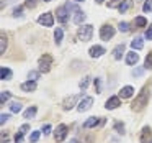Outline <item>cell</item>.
<instances>
[{
	"mask_svg": "<svg viewBox=\"0 0 152 143\" xmlns=\"http://www.w3.org/2000/svg\"><path fill=\"white\" fill-rule=\"evenodd\" d=\"M149 96H151V92L144 87V89L141 90V94H139V96L134 99V102H132V110L139 112V110L144 109V107L147 105V102H149Z\"/></svg>",
	"mask_w": 152,
	"mask_h": 143,
	"instance_id": "obj_1",
	"label": "cell"
},
{
	"mask_svg": "<svg viewBox=\"0 0 152 143\" xmlns=\"http://www.w3.org/2000/svg\"><path fill=\"white\" fill-rule=\"evenodd\" d=\"M92 35H93V27L92 25H83V27L79 30V40L80 41H88V40H92Z\"/></svg>",
	"mask_w": 152,
	"mask_h": 143,
	"instance_id": "obj_2",
	"label": "cell"
},
{
	"mask_svg": "<svg viewBox=\"0 0 152 143\" xmlns=\"http://www.w3.org/2000/svg\"><path fill=\"white\" fill-rule=\"evenodd\" d=\"M92 105H93V97L87 96V97H83V99L77 104V110H79V112H87Z\"/></svg>",
	"mask_w": 152,
	"mask_h": 143,
	"instance_id": "obj_3",
	"label": "cell"
},
{
	"mask_svg": "<svg viewBox=\"0 0 152 143\" xmlns=\"http://www.w3.org/2000/svg\"><path fill=\"white\" fill-rule=\"evenodd\" d=\"M113 35H115V28L110 27V25H105V27H102V30H100V38H102L103 41L111 40Z\"/></svg>",
	"mask_w": 152,
	"mask_h": 143,
	"instance_id": "obj_4",
	"label": "cell"
},
{
	"mask_svg": "<svg viewBox=\"0 0 152 143\" xmlns=\"http://www.w3.org/2000/svg\"><path fill=\"white\" fill-rule=\"evenodd\" d=\"M51 63H53L51 56H48V54L41 56L39 58V71H41V73H48V71L51 69Z\"/></svg>",
	"mask_w": 152,
	"mask_h": 143,
	"instance_id": "obj_5",
	"label": "cell"
},
{
	"mask_svg": "<svg viewBox=\"0 0 152 143\" xmlns=\"http://www.w3.org/2000/svg\"><path fill=\"white\" fill-rule=\"evenodd\" d=\"M38 23L43 25V27H53V23H54L53 13H43L39 18H38Z\"/></svg>",
	"mask_w": 152,
	"mask_h": 143,
	"instance_id": "obj_6",
	"label": "cell"
},
{
	"mask_svg": "<svg viewBox=\"0 0 152 143\" xmlns=\"http://www.w3.org/2000/svg\"><path fill=\"white\" fill-rule=\"evenodd\" d=\"M66 135H67V127L64 125V123H61V125L56 128V135H54V138H56L57 143H61V142H64Z\"/></svg>",
	"mask_w": 152,
	"mask_h": 143,
	"instance_id": "obj_7",
	"label": "cell"
},
{
	"mask_svg": "<svg viewBox=\"0 0 152 143\" xmlns=\"http://www.w3.org/2000/svg\"><path fill=\"white\" fill-rule=\"evenodd\" d=\"M56 17H57V20H59L61 23H66V21L69 20V10H67V7H59L57 8Z\"/></svg>",
	"mask_w": 152,
	"mask_h": 143,
	"instance_id": "obj_8",
	"label": "cell"
},
{
	"mask_svg": "<svg viewBox=\"0 0 152 143\" xmlns=\"http://www.w3.org/2000/svg\"><path fill=\"white\" fill-rule=\"evenodd\" d=\"M121 104V100H119V97H116V96H113V97H110L108 100H106V104H105V107L108 110H113V109H116V107Z\"/></svg>",
	"mask_w": 152,
	"mask_h": 143,
	"instance_id": "obj_9",
	"label": "cell"
},
{
	"mask_svg": "<svg viewBox=\"0 0 152 143\" xmlns=\"http://www.w3.org/2000/svg\"><path fill=\"white\" fill-rule=\"evenodd\" d=\"M79 97H80V96H70L69 99L64 100V110H70V109H74V105L77 104Z\"/></svg>",
	"mask_w": 152,
	"mask_h": 143,
	"instance_id": "obj_10",
	"label": "cell"
},
{
	"mask_svg": "<svg viewBox=\"0 0 152 143\" xmlns=\"http://www.w3.org/2000/svg\"><path fill=\"white\" fill-rule=\"evenodd\" d=\"M103 53H105V48H103V46H92L88 50V54L92 58H100Z\"/></svg>",
	"mask_w": 152,
	"mask_h": 143,
	"instance_id": "obj_11",
	"label": "cell"
},
{
	"mask_svg": "<svg viewBox=\"0 0 152 143\" xmlns=\"http://www.w3.org/2000/svg\"><path fill=\"white\" fill-rule=\"evenodd\" d=\"M21 90H25V92L36 90V81H26V82H23L21 84Z\"/></svg>",
	"mask_w": 152,
	"mask_h": 143,
	"instance_id": "obj_12",
	"label": "cell"
},
{
	"mask_svg": "<svg viewBox=\"0 0 152 143\" xmlns=\"http://www.w3.org/2000/svg\"><path fill=\"white\" fill-rule=\"evenodd\" d=\"M142 46H144V40H142V36H136L134 40L131 41V48L132 50H142Z\"/></svg>",
	"mask_w": 152,
	"mask_h": 143,
	"instance_id": "obj_13",
	"label": "cell"
},
{
	"mask_svg": "<svg viewBox=\"0 0 152 143\" xmlns=\"http://www.w3.org/2000/svg\"><path fill=\"white\" fill-rule=\"evenodd\" d=\"M137 61H139V56H137V53H134V50H132V53H128V56H126V63H128L129 66H134Z\"/></svg>",
	"mask_w": 152,
	"mask_h": 143,
	"instance_id": "obj_14",
	"label": "cell"
},
{
	"mask_svg": "<svg viewBox=\"0 0 152 143\" xmlns=\"http://www.w3.org/2000/svg\"><path fill=\"white\" fill-rule=\"evenodd\" d=\"M132 94H134V87H131V86H124L121 89V97L123 99H129V97H132Z\"/></svg>",
	"mask_w": 152,
	"mask_h": 143,
	"instance_id": "obj_15",
	"label": "cell"
},
{
	"mask_svg": "<svg viewBox=\"0 0 152 143\" xmlns=\"http://www.w3.org/2000/svg\"><path fill=\"white\" fill-rule=\"evenodd\" d=\"M123 53H124V44H118V46L113 50V58L115 59H121V56H123Z\"/></svg>",
	"mask_w": 152,
	"mask_h": 143,
	"instance_id": "obj_16",
	"label": "cell"
},
{
	"mask_svg": "<svg viewBox=\"0 0 152 143\" xmlns=\"http://www.w3.org/2000/svg\"><path fill=\"white\" fill-rule=\"evenodd\" d=\"M98 123H100L98 117H90L88 120H85V123H83V127H85V128H92V127H96Z\"/></svg>",
	"mask_w": 152,
	"mask_h": 143,
	"instance_id": "obj_17",
	"label": "cell"
},
{
	"mask_svg": "<svg viewBox=\"0 0 152 143\" xmlns=\"http://www.w3.org/2000/svg\"><path fill=\"white\" fill-rule=\"evenodd\" d=\"M82 21H85V13H83V12H80V10H77L75 12V17H74V23L80 25Z\"/></svg>",
	"mask_w": 152,
	"mask_h": 143,
	"instance_id": "obj_18",
	"label": "cell"
},
{
	"mask_svg": "<svg viewBox=\"0 0 152 143\" xmlns=\"http://www.w3.org/2000/svg\"><path fill=\"white\" fill-rule=\"evenodd\" d=\"M0 77H2V81H8L12 77V71L8 69V67H2V71H0Z\"/></svg>",
	"mask_w": 152,
	"mask_h": 143,
	"instance_id": "obj_19",
	"label": "cell"
},
{
	"mask_svg": "<svg viewBox=\"0 0 152 143\" xmlns=\"http://www.w3.org/2000/svg\"><path fill=\"white\" fill-rule=\"evenodd\" d=\"M62 36H64V31L61 30V28H57V30L54 31V41H56V44H61V41H62Z\"/></svg>",
	"mask_w": 152,
	"mask_h": 143,
	"instance_id": "obj_20",
	"label": "cell"
},
{
	"mask_svg": "<svg viewBox=\"0 0 152 143\" xmlns=\"http://www.w3.org/2000/svg\"><path fill=\"white\" fill-rule=\"evenodd\" d=\"M34 115H36V107H30V109H28L26 112L23 113V117H25V119H26V120L33 119Z\"/></svg>",
	"mask_w": 152,
	"mask_h": 143,
	"instance_id": "obj_21",
	"label": "cell"
},
{
	"mask_svg": "<svg viewBox=\"0 0 152 143\" xmlns=\"http://www.w3.org/2000/svg\"><path fill=\"white\" fill-rule=\"evenodd\" d=\"M134 25H136V27H139V28H142V27H147V20H145L144 17H136V20H134Z\"/></svg>",
	"mask_w": 152,
	"mask_h": 143,
	"instance_id": "obj_22",
	"label": "cell"
},
{
	"mask_svg": "<svg viewBox=\"0 0 152 143\" xmlns=\"http://www.w3.org/2000/svg\"><path fill=\"white\" fill-rule=\"evenodd\" d=\"M5 50H7V36L2 33V36H0V53L4 54Z\"/></svg>",
	"mask_w": 152,
	"mask_h": 143,
	"instance_id": "obj_23",
	"label": "cell"
},
{
	"mask_svg": "<svg viewBox=\"0 0 152 143\" xmlns=\"http://www.w3.org/2000/svg\"><path fill=\"white\" fill-rule=\"evenodd\" d=\"M129 7H131V0H123V4L119 5V13H124Z\"/></svg>",
	"mask_w": 152,
	"mask_h": 143,
	"instance_id": "obj_24",
	"label": "cell"
},
{
	"mask_svg": "<svg viewBox=\"0 0 152 143\" xmlns=\"http://www.w3.org/2000/svg\"><path fill=\"white\" fill-rule=\"evenodd\" d=\"M10 110H12L13 113H18V112L21 110V104H20V102H12V104H10Z\"/></svg>",
	"mask_w": 152,
	"mask_h": 143,
	"instance_id": "obj_25",
	"label": "cell"
},
{
	"mask_svg": "<svg viewBox=\"0 0 152 143\" xmlns=\"http://www.w3.org/2000/svg\"><path fill=\"white\" fill-rule=\"evenodd\" d=\"M88 82H90V77H88V76H87V77H83V79L80 81V84H79V86H80V89H82V90H85L87 87H88Z\"/></svg>",
	"mask_w": 152,
	"mask_h": 143,
	"instance_id": "obj_26",
	"label": "cell"
},
{
	"mask_svg": "<svg viewBox=\"0 0 152 143\" xmlns=\"http://www.w3.org/2000/svg\"><path fill=\"white\" fill-rule=\"evenodd\" d=\"M8 99H10V92H7V90H5V92L0 94V104H2V105H4Z\"/></svg>",
	"mask_w": 152,
	"mask_h": 143,
	"instance_id": "obj_27",
	"label": "cell"
},
{
	"mask_svg": "<svg viewBox=\"0 0 152 143\" xmlns=\"http://www.w3.org/2000/svg\"><path fill=\"white\" fill-rule=\"evenodd\" d=\"M144 67L145 69H152V54H147V58L144 61Z\"/></svg>",
	"mask_w": 152,
	"mask_h": 143,
	"instance_id": "obj_28",
	"label": "cell"
},
{
	"mask_svg": "<svg viewBox=\"0 0 152 143\" xmlns=\"http://www.w3.org/2000/svg\"><path fill=\"white\" fill-rule=\"evenodd\" d=\"M142 10H144L145 13L152 10V0H145V2H144V5H142Z\"/></svg>",
	"mask_w": 152,
	"mask_h": 143,
	"instance_id": "obj_29",
	"label": "cell"
},
{
	"mask_svg": "<svg viewBox=\"0 0 152 143\" xmlns=\"http://www.w3.org/2000/svg\"><path fill=\"white\" fill-rule=\"evenodd\" d=\"M149 136H151V130H149V128H144V130H142V136H141V142H142V143H145V140H147Z\"/></svg>",
	"mask_w": 152,
	"mask_h": 143,
	"instance_id": "obj_30",
	"label": "cell"
},
{
	"mask_svg": "<svg viewBox=\"0 0 152 143\" xmlns=\"http://www.w3.org/2000/svg\"><path fill=\"white\" fill-rule=\"evenodd\" d=\"M39 135H41L39 130L33 132V133H31V136H30V142H31V143H36V142H38V138H39Z\"/></svg>",
	"mask_w": 152,
	"mask_h": 143,
	"instance_id": "obj_31",
	"label": "cell"
},
{
	"mask_svg": "<svg viewBox=\"0 0 152 143\" xmlns=\"http://www.w3.org/2000/svg\"><path fill=\"white\" fill-rule=\"evenodd\" d=\"M38 77H39V73H38V71H30V73H28V79L30 81H36Z\"/></svg>",
	"mask_w": 152,
	"mask_h": 143,
	"instance_id": "obj_32",
	"label": "cell"
},
{
	"mask_svg": "<svg viewBox=\"0 0 152 143\" xmlns=\"http://www.w3.org/2000/svg\"><path fill=\"white\" fill-rule=\"evenodd\" d=\"M118 28H119V31H123V33H126V31H129V23H126V21H121Z\"/></svg>",
	"mask_w": 152,
	"mask_h": 143,
	"instance_id": "obj_33",
	"label": "cell"
},
{
	"mask_svg": "<svg viewBox=\"0 0 152 143\" xmlns=\"http://www.w3.org/2000/svg\"><path fill=\"white\" fill-rule=\"evenodd\" d=\"M144 69H145V67H136V69L132 71V76H134V77H139V76H142V73H144Z\"/></svg>",
	"mask_w": 152,
	"mask_h": 143,
	"instance_id": "obj_34",
	"label": "cell"
},
{
	"mask_svg": "<svg viewBox=\"0 0 152 143\" xmlns=\"http://www.w3.org/2000/svg\"><path fill=\"white\" fill-rule=\"evenodd\" d=\"M21 15H23V7L18 5L17 8H13V17H21Z\"/></svg>",
	"mask_w": 152,
	"mask_h": 143,
	"instance_id": "obj_35",
	"label": "cell"
},
{
	"mask_svg": "<svg viewBox=\"0 0 152 143\" xmlns=\"http://www.w3.org/2000/svg\"><path fill=\"white\" fill-rule=\"evenodd\" d=\"M95 89H96V92H102V79H98V77H96L95 79Z\"/></svg>",
	"mask_w": 152,
	"mask_h": 143,
	"instance_id": "obj_36",
	"label": "cell"
},
{
	"mask_svg": "<svg viewBox=\"0 0 152 143\" xmlns=\"http://www.w3.org/2000/svg\"><path fill=\"white\" fill-rule=\"evenodd\" d=\"M115 128L118 130V133H124V125H123V123L116 122V123H115Z\"/></svg>",
	"mask_w": 152,
	"mask_h": 143,
	"instance_id": "obj_37",
	"label": "cell"
},
{
	"mask_svg": "<svg viewBox=\"0 0 152 143\" xmlns=\"http://www.w3.org/2000/svg\"><path fill=\"white\" fill-rule=\"evenodd\" d=\"M10 119V117L7 115V113H2V115H0V125H4V123H7V120Z\"/></svg>",
	"mask_w": 152,
	"mask_h": 143,
	"instance_id": "obj_38",
	"label": "cell"
},
{
	"mask_svg": "<svg viewBox=\"0 0 152 143\" xmlns=\"http://www.w3.org/2000/svg\"><path fill=\"white\" fill-rule=\"evenodd\" d=\"M28 130H30V125H28V123H25V125H21V127H20V130H18V132L25 135V133H26Z\"/></svg>",
	"mask_w": 152,
	"mask_h": 143,
	"instance_id": "obj_39",
	"label": "cell"
},
{
	"mask_svg": "<svg viewBox=\"0 0 152 143\" xmlns=\"http://www.w3.org/2000/svg\"><path fill=\"white\" fill-rule=\"evenodd\" d=\"M145 38H147V40H152V25H149V27H147V31H145Z\"/></svg>",
	"mask_w": 152,
	"mask_h": 143,
	"instance_id": "obj_40",
	"label": "cell"
},
{
	"mask_svg": "<svg viewBox=\"0 0 152 143\" xmlns=\"http://www.w3.org/2000/svg\"><path fill=\"white\" fill-rule=\"evenodd\" d=\"M25 5H26L28 8H33L34 5H36V0H26V2H25Z\"/></svg>",
	"mask_w": 152,
	"mask_h": 143,
	"instance_id": "obj_41",
	"label": "cell"
},
{
	"mask_svg": "<svg viewBox=\"0 0 152 143\" xmlns=\"http://www.w3.org/2000/svg\"><path fill=\"white\" fill-rule=\"evenodd\" d=\"M21 140H23V133L18 132V135L15 136V143H21Z\"/></svg>",
	"mask_w": 152,
	"mask_h": 143,
	"instance_id": "obj_42",
	"label": "cell"
},
{
	"mask_svg": "<svg viewBox=\"0 0 152 143\" xmlns=\"http://www.w3.org/2000/svg\"><path fill=\"white\" fill-rule=\"evenodd\" d=\"M43 130H44V132H43L44 135H49V133H51V125H44Z\"/></svg>",
	"mask_w": 152,
	"mask_h": 143,
	"instance_id": "obj_43",
	"label": "cell"
},
{
	"mask_svg": "<svg viewBox=\"0 0 152 143\" xmlns=\"http://www.w3.org/2000/svg\"><path fill=\"white\" fill-rule=\"evenodd\" d=\"M12 0H2V7H4V5H7V4H10Z\"/></svg>",
	"mask_w": 152,
	"mask_h": 143,
	"instance_id": "obj_44",
	"label": "cell"
},
{
	"mask_svg": "<svg viewBox=\"0 0 152 143\" xmlns=\"http://www.w3.org/2000/svg\"><path fill=\"white\" fill-rule=\"evenodd\" d=\"M119 0H115V2H111V4H110V7H116V4H118Z\"/></svg>",
	"mask_w": 152,
	"mask_h": 143,
	"instance_id": "obj_45",
	"label": "cell"
},
{
	"mask_svg": "<svg viewBox=\"0 0 152 143\" xmlns=\"http://www.w3.org/2000/svg\"><path fill=\"white\" fill-rule=\"evenodd\" d=\"M69 143H77V140H75V138H72V140H70Z\"/></svg>",
	"mask_w": 152,
	"mask_h": 143,
	"instance_id": "obj_46",
	"label": "cell"
},
{
	"mask_svg": "<svg viewBox=\"0 0 152 143\" xmlns=\"http://www.w3.org/2000/svg\"><path fill=\"white\" fill-rule=\"evenodd\" d=\"M103 2H105V0H96V4H103Z\"/></svg>",
	"mask_w": 152,
	"mask_h": 143,
	"instance_id": "obj_47",
	"label": "cell"
},
{
	"mask_svg": "<svg viewBox=\"0 0 152 143\" xmlns=\"http://www.w3.org/2000/svg\"><path fill=\"white\" fill-rule=\"evenodd\" d=\"M74 2H82V0H74Z\"/></svg>",
	"mask_w": 152,
	"mask_h": 143,
	"instance_id": "obj_48",
	"label": "cell"
},
{
	"mask_svg": "<svg viewBox=\"0 0 152 143\" xmlns=\"http://www.w3.org/2000/svg\"><path fill=\"white\" fill-rule=\"evenodd\" d=\"M44 2H51V0H44Z\"/></svg>",
	"mask_w": 152,
	"mask_h": 143,
	"instance_id": "obj_49",
	"label": "cell"
},
{
	"mask_svg": "<svg viewBox=\"0 0 152 143\" xmlns=\"http://www.w3.org/2000/svg\"><path fill=\"white\" fill-rule=\"evenodd\" d=\"M136 2H141V0H136Z\"/></svg>",
	"mask_w": 152,
	"mask_h": 143,
	"instance_id": "obj_50",
	"label": "cell"
}]
</instances>
